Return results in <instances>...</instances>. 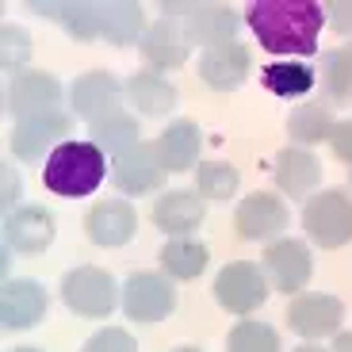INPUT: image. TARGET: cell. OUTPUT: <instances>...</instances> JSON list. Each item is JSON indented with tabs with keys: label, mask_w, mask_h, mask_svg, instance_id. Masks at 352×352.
Wrapping results in <instances>:
<instances>
[{
	"label": "cell",
	"mask_w": 352,
	"mask_h": 352,
	"mask_svg": "<svg viewBox=\"0 0 352 352\" xmlns=\"http://www.w3.org/2000/svg\"><path fill=\"white\" fill-rule=\"evenodd\" d=\"M256 46L276 58H310L318 50L322 27L329 23L326 4L318 0H253L241 16Z\"/></svg>",
	"instance_id": "cell-1"
},
{
	"label": "cell",
	"mask_w": 352,
	"mask_h": 352,
	"mask_svg": "<svg viewBox=\"0 0 352 352\" xmlns=\"http://www.w3.org/2000/svg\"><path fill=\"white\" fill-rule=\"evenodd\" d=\"M111 176L107 150L96 146L92 138H69L46 157L43 165V184L46 192L62 195V199H85Z\"/></svg>",
	"instance_id": "cell-2"
},
{
	"label": "cell",
	"mask_w": 352,
	"mask_h": 352,
	"mask_svg": "<svg viewBox=\"0 0 352 352\" xmlns=\"http://www.w3.org/2000/svg\"><path fill=\"white\" fill-rule=\"evenodd\" d=\"M302 230L318 249H341L352 241V195L344 188L314 192L302 203Z\"/></svg>",
	"instance_id": "cell-3"
},
{
	"label": "cell",
	"mask_w": 352,
	"mask_h": 352,
	"mask_svg": "<svg viewBox=\"0 0 352 352\" xmlns=\"http://www.w3.org/2000/svg\"><path fill=\"white\" fill-rule=\"evenodd\" d=\"M62 302L80 318H107L115 307H123V287L115 283L111 272L80 264L62 276Z\"/></svg>",
	"instance_id": "cell-4"
},
{
	"label": "cell",
	"mask_w": 352,
	"mask_h": 352,
	"mask_svg": "<svg viewBox=\"0 0 352 352\" xmlns=\"http://www.w3.org/2000/svg\"><path fill=\"white\" fill-rule=\"evenodd\" d=\"M211 291H214V302H219L222 310L245 318V314H253V310H261L264 302H268V276H264V268H256L253 261H234L214 276Z\"/></svg>",
	"instance_id": "cell-5"
},
{
	"label": "cell",
	"mask_w": 352,
	"mask_h": 352,
	"mask_svg": "<svg viewBox=\"0 0 352 352\" xmlns=\"http://www.w3.org/2000/svg\"><path fill=\"white\" fill-rule=\"evenodd\" d=\"M176 310V283L165 272H131L123 283V314L131 322L153 326Z\"/></svg>",
	"instance_id": "cell-6"
},
{
	"label": "cell",
	"mask_w": 352,
	"mask_h": 352,
	"mask_svg": "<svg viewBox=\"0 0 352 352\" xmlns=\"http://www.w3.org/2000/svg\"><path fill=\"white\" fill-rule=\"evenodd\" d=\"M165 176L168 168L157 153V142H138V146L111 157V184L123 195H161Z\"/></svg>",
	"instance_id": "cell-7"
},
{
	"label": "cell",
	"mask_w": 352,
	"mask_h": 352,
	"mask_svg": "<svg viewBox=\"0 0 352 352\" xmlns=\"http://www.w3.org/2000/svg\"><path fill=\"white\" fill-rule=\"evenodd\" d=\"M261 268L268 276L276 291L283 295H299L307 291L310 276H314V256H310V245L299 238H276L264 245V256H261Z\"/></svg>",
	"instance_id": "cell-8"
},
{
	"label": "cell",
	"mask_w": 352,
	"mask_h": 352,
	"mask_svg": "<svg viewBox=\"0 0 352 352\" xmlns=\"http://www.w3.org/2000/svg\"><path fill=\"white\" fill-rule=\"evenodd\" d=\"M123 100H126V80H119L107 69H88L69 85L73 115H80L88 123H100L107 115H119L123 111Z\"/></svg>",
	"instance_id": "cell-9"
},
{
	"label": "cell",
	"mask_w": 352,
	"mask_h": 352,
	"mask_svg": "<svg viewBox=\"0 0 352 352\" xmlns=\"http://www.w3.org/2000/svg\"><path fill=\"white\" fill-rule=\"evenodd\" d=\"M62 100H65V88L54 73L43 69H23L8 80V92H4V107L19 119H35V115L46 111H62Z\"/></svg>",
	"instance_id": "cell-10"
},
{
	"label": "cell",
	"mask_w": 352,
	"mask_h": 352,
	"mask_svg": "<svg viewBox=\"0 0 352 352\" xmlns=\"http://www.w3.org/2000/svg\"><path fill=\"white\" fill-rule=\"evenodd\" d=\"M344 322V302L326 291H302L287 307V329L299 333L302 341H322V337H337Z\"/></svg>",
	"instance_id": "cell-11"
},
{
	"label": "cell",
	"mask_w": 352,
	"mask_h": 352,
	"mask_svg": "<svg viewBox=\"0 0 352 352\" xmlns=\"http://www.w3.org/2000/svg\"><path fill=\"white\" fill-rule=\"evenodd\" d=\"M165 16H176L184 19L188 27V38L195 46H222V43H238L234 31H238V12L230 8V4H161Z\"/></svg>",
	"instance_id": "cell-12"
},
{
	"label": "cell",
	"mask_w": 352,
	"mask_h": 352,
	"mask_svg": "<svg viewBox=\"0 0 352 352\" xmlns=\"http://www.w3.org/2000/svg\"><path fill=\"white\" fill-rule=\"evenodd\" d=\"M291 222V211H287V199L272 192H253L238 203L234 211V230H238L241 241H276L287 230Z\"/></svg>",
	"instance_id": "cell-13"
},
{
	"label": "cell",
	"mask_w": 352,
	"mask_h": 352,
	"mask_svg": "<svg viewBox=\"0 0 352 352\" xmlns=\"http://www.w3.org/2000/svg\"><path fill=\"white\" fill-rule=\"evenodd\" d=\"M73 134V115L65 111H46L35 115V119H19L16 131H12V153L19 161H38L50 157L62 142H69Z\"/></svg>",
	"instance_id": "cell-14"
},
{
	"label": "cell",
	"mask_w": 352,
	"mask_h": 352,
	"mask_svg": "<svg viewBox=\"0 0 352 352\" xmlns=\"http://www.w3.org/2000/svg\"><path fill=\"white\" fill-rule=\"evenodd\" d=\"M138 50H142V62L153 65V73L180 69V65L188 62V50H192L184 19H176V16L153 19V23L146 27V35H142Z\"/></svg>",
	"instance_id": "cell-15"
},
{
	"label": "cell",
	"mask_w": 352,
	"mask_h": 352,
	"mask_svg": "<svg viewBox=\"0 0 352 352\" xmlns=\"http://www.w3.org/2000/svg\"><path fill=\"white\" fill-rule=\"evenodd\" d=\"M134 230H138V211L131 199H100L85 214V238L92 245L119 249L134 238Z\"/></svg>",
	"instance_id": "cell-16"
},
{
	"label": "cell",
	"mask_w": 352,
	"mask_h": 352,
	"mask_svg": "<svg viewBox=\"0 0 352 352\" xmlns=\"http://www.w3.org/2000/svg\"><path fill=\"white\" fill-rule=\"evenodd\" d=\"M58 234V222L46 207H35V203H23L16 207L12 214H4V245L12 253H23V256H35L46 253Z\"/></svg>",
	"instance_id": "cell-17"
},
{
	"label": "cell",
	"mask_w": 352,
	"mask_h": 352,
	"mask_svg": "<svg viewBox=\"0 0 352 352\" xmlns=\"http://www.w3.org/2000/svg\"><path fill=\"white\" fill-rule=\"evenodd\" d=\"M249 65H253L249 46L222 43V46H207V50L199 54L195 73H199V80L207 88H214V92H234V88H241L249 80Z\"/></svg>",
	"instance_id": "cell-18"
},
{
	"label": "cell",
	"mask_w": 352,
	"mask_h": 352,
	"mask_svg": "<svg viewBox=\"0 0 352 352\" xmlns=\"http://www.w3.org/2000/svg\"><path fill=\"white\" fill-rule=\"evenodd\" d=\"M207 219V199L192 188H168L153 199V222L168 238H192V230Z\"/></svg>",
	"instance_id": "cell-19"
},
{
	"label": "cell",
	"mask_w": 352,
	"mask_h": 352,
	"mask_svg": "<svg viewBox=\"0 0 352 352\" xmlns=\"http://www.w3.org/2000/svg\"><path fill=\"white\" fill-rule=\"evenodd\" d=\"M50 307V295L38 280H8L4 283V302H0V318H4V329L12 333H23V329L38 326Z\"/></svg>",
	"instance_id": "cell-20"
},
{
	"label": "cell",
	"mask_w": 352,
	"mask_h": 352,
	"mask_svg": "<svg viewBox=\"0 0 352 352\" xmlns=\"http://www.w3.org/2000/svg\"><path fill=\"white\" fill-rule=\"evenodd\" d=\"M276 184L287 199H310L314 188L322 184V161L314 157L302 146H291V150H280L276 157Z\"/></svg>",
	"instance_id": "cell-21"
},
{
	"label": "cell",
	"mask_w": 352,
	"mask_h": 352,
	"mask_svg": "<svg viewBox=\"0 0 352 352\" xmlns=\"http://www.w3.org/2000/svg\"><path fill=\"white\" fill-rule=\"evenodd\" d=\"M199 150H203V131L192 119H173L157 138V153H161L168 173L199 168Z\"/></svg>",
	"instance_id": "cell-22"
},
{
	"label": "cell",
	"mask_w": 352,
	"mask_h": 352,
	"mask_svg": "<svg viewBox=\"0 0 352 352\" xmlns=\"http://www.w3.org/2000/svg\"><path fill=\"white\" fill-rule=\"evenodd\" d=\"M126 100H131V107H138L146 119H165L176 107V85L168 77H161V73H153V69H138V73L126 77Z\"/></svg>",
	"instance_id": "cell-23"
},
{
	"label": "cell",
	"mask_w": 352,
	"mask_h": 352,
	"mask_svg": "<svg viewBox=\"0 0 352 352\" xmlns=\"http://www.w3.org/2000/svg\"><path fill=\"white\" fill-rule=\"evenodd\" d=\"M261 85L280 100H302L314 92L318 73L307 62H268L261 69Z\"/></svg>",
	"instance_id": "cell-24"
},
{
	"label": "cell",
	"mask_w": 352,
	"mask_h": 352,
	"mask_svg": "<svg viewBox=\"0 0 352 352\" xmlns=\"http://www.w3.org/2000/svg\"><path fill=\"white\" fill-rule=\"evenodd\" d=\"M146 8L126 4V0H104V43L111 46H131L142 43L146 35Z\"/></svg>",
	"instance_id": "cell-25"
},
{
	"label": "cell",
	"mask_w": 352,
	"mask_h": 352,
	"mask_svg": "<svg viewBox=\"0 0 352 352\" xmlns=\"http://www.w3.org/2000/svg\"><path fill=\"white\" fill-rule=\"evenodd\" d=\"M207 245L195 238H168L161 249V272L173 276V280H195V276L207 272Z\"/></svg>",
	"instance_id": "cell-26"
},
{
	"label": "cell",
	"mask_w": 352,
	"mask_h": 352,
	"mask_svg": "<svg viewBox=\"0 0 352 352\" xmlns=\"http://www.w3.org/2000/svg\"><path fill=\"white\" fill-rule=\"evenodd\" d=\"M337 119L333 111H329V104H299L295 111L287 115V134L295 146H318V142H329V134H333Z\"/></svg>",
	"instance_id": "cell-27"
},
{
	"label": "cell",
	"mask_w": 352,
	"mask_h": 352,
	"mask_svg": "<svg viewBox=\"0 0 352 352\" xmlns=\"http://www.w3.org/2000/svg\"><path fill=\"white\" fill-rule=\"evenodd\" d=\"M88 138L96 142V146H104V150L115 157V153H123V150H131V146H138L142 131H138V119H134L131 111H119V115L100 119V123H88Z\"/></svg>",
	"instance_id": "cell-28"
},
{
	"label": "cell",
	"mask_w": 352,
	"mask_h": 352,
	"mask_svg": "<svg viewBox=\"0 0 352 352\" xmlns=\"http://www.w3.org/2000/svg\"><path fill=\"white\" fill-rule=\"evenodd\" d=\"M238 184L241 176L230 161H199V168H195V192L207 203H230L238 195Z\"/></svg>",
	"instance_id": "cell-29"
},
{
	"label": "cell",
	"mask_w": 352,
	"mask_h": 352,
	"mask_svg": "<svg viewBox=\"0 0 352 352\" xmlns=\"http://www.w3.org/2000/svg\"><path fill=\"white\" fill-rule=\"evenodd\" d=\"M318 85L326 88V96L337 100V104H341V100H352V43H344L341 50L322 58Z\"/></svg>",
	"instance_id": "cell-30"
},
{
	"label": "cell",
	"mask_w": 352,
	"mask_h": 352,
	"mask_svg": "<svg viewBox=\"0 0 352 352\" xmlns=\"http://www.w3.org/2000/svg\"><path fill=\"white\" fill-rule=\"evenodd\" d=\"M226 352H280V333L268 322H238L226 337Z\"/></svg>",
	"instance_id": "cell-31"
},
{
	"label": "cell",
	"mask_w": 352,
	"mask_h": 352,
	"mask_svg": "<svg viewBox=\"0 0 352 352\" xmlns=\"http://www.w3.org/2000/svg\"><path fill=\"white\" fill-rule=\"evenodd\" d=\"M27 58H31V35H27L23 27L8 23L4 27V73H8V77L23 73Z\"/></svg>",
	"instance_id": "cell-32"
},
{
	"label": "cell",
	"mask_w": 352,
	"mask_h": 352,
	"mask_svg": "<svg viewBox=\"0 0 352 352\" xmlns=\"http://www.w3.org/2000/svg\"><path fill=\"white\" fill-rule=\"evenodd\" d=\"M80 352H138V341L119 326H104V329H96V333L88 337Z\"/></svg>",
	"instance_id": "cell-33"
},
{
	"label": "cell",
	"mask_w": 352,
	"mask_h": 352,
	"mask_svg": "<svg viewBox=\"0 0 352 352\" xmlns=\"http://www.w3.org/2000/svg\"><path fill=\"white\" fill-rule=\"evenodd\" d=\"M329 150L352 165V119H337L333 134H329Z\"/></svg>",
	"instance_id": "cell-34"
},
{
	"label": "cell",
	"mask_w": 352,
	"mask_h": 352,
	"mask_svg": "<svg viewBox=\"0 0 352 352\" xmlns=\"http://www.w3.org/2000/svg\"><path fill=\"white\" fill-rule=\"evenodd\" d=\"M326 16L337 35H352V0L349 4H326Z\"/></svg>",
	"instance_id": "cell-35"
},
{
	"label": "cell",
	"mask_w": 352,
	"mask_h": 352,
	"mask_svg": "<svg viewBox=\"0 0 352 352\" xmlns=\"http://www.w3.org/2000/svg\"><path fill=\"white\" fill-rule=\"evenodd\" d=\"M19 207V173L4 165V214H12Z\"/></svg>",
	"instance_id": "cell-36"
},
{
	"label": "cell",
	"mask_w": 352,
	"mask_h": 352,
	"mask_svg": "<svg viewBox=\"0 0 352 352\" xmlns=\"http://www.w3.org/2000/svg\"><path fill=\"white\" fill-rule=\"evenodd\" d=\"M329 352H352V329H344V333L333 337V349Z\"/></svg>",
	"instance_id": "cell-37"
},
{
	"label": "cell",
	"mask_w": 352,
	"mask_h": 352,
	"mask_svg": "<svg viewBox=\"0 0 352 352\" xmlns=\"http://www.w3.org/2000/svg\"><path fill=\"white\" fill-rule=\"evenodd\" d=\"M291 352H329V349H318V341H302L299 349H291Z\"/></svg>",
	"instance_id": "cell-38"
},
{
	"label": "cell",
	"mask_w": 352,
	"mask_h": 352,
	"mask_svg": "<svg viewBox=\"0 0 352 352\" xmlns=\"http://www.w3.org/2000/svg\"><path fill=\"white\" fill-rule=\"evenodd\" d=\"M173 352H203V349H195V344H184V349H173Z\"/></svg>",
	"instance_id": "cell-39"
},
{
	"label": "cell",
	"mask_w": 352,
	"mask_h": 352,
	"mask_svg": "<svg viewBox=\"0 0 352 352\" xmlns=\"http://www.w3.org/2000/svg\"><path fill=\"white\" fill-rule=\"evenodd\" d=\"M16 352H43V349H16Z\"/></svg>",
	"instance_id": "cell-40"
},
{
	"label": "cell",
	"mask_w": 352,
	"mask_h": 352,
	"mask_svg": "<svg viewBox=\"0 0 352 352\" xmlns=\"http://www.w3.org/2000/svg\"><path fill=\"white\" fill-rule=\"evenodd\" d=\"M349 188H352V165H349Z\"/></svg>",
	"instance_id": "cell-41"
}]
</instances>
